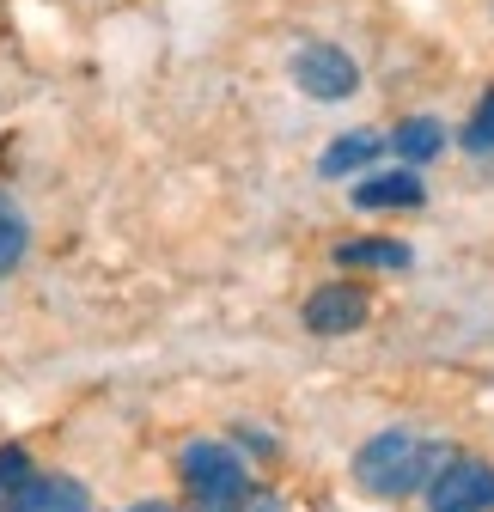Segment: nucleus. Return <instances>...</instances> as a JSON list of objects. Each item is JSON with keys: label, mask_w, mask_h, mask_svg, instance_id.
<instances>
[{"label": "nucleus", "mask_w": 494, "mask_h": 512, "mask_svg": "<svg viewBox=\"0 0 494 512\" xmlns=\"http://www.w3.org/2000/svg\"><path fill=\"white\" fill-rule=\"evenodd\" d=\"M391 147H397L409 165H427V159L446 153V128H440V116H409V122H397Z\"/></svg>", "instance_id": "1a4fd4ad"}, {"label": "nucleus", "mask_w": 494, "mask_h": 512, "mask_svg": "<svg viewBox=\"0 0 494 512\" xmlns=\"http://www.w3.org/2000/svg\"><path fill=\"white\" fill-rule=\"evenodd\" d=\"M366 293L360 287H348V281H330V287H318L312 299H305V330H318V336H348V330H360L366 324Z\"/></svg>", "instance_id": "39448f33"}, {"label": "nucleus", "mask_w": 494, "mask_h": 512, "mask_svg": "<svg viewBox=\"0 0 494 512\" xmlns=\"http://www.w3.org/2000/svg\"><path fill=\"white\" fill-rule=\"evenodd\" d=\"M129 512H171L165 500H141V506H129Z\"/></svg>", "instance_id": "2eb2a0df"}, {"label": "nucleus", "mask_w": 494, "mask_h": 512, "mask_svg": "<svg viewBox=\"0 0 494 512\" xmlns=\"http://www.w3.org/2000/svg\"><path fill=\"white\" fill-rule=\"evenodd\" d=\"M293 86L305 92V98H318V104H348L354 92H360V68H354V55L348 49H336V43H305L299 55H293Z\"/></svg>", "instance_id": "7ed1b4c3"}, {"label": "nucleus", "mask_w": 494, "mask_h": 512, "mask_svg": "<svg viewBox=\"0 0 494 512\" xmlns=\"http://www.w3.org/2000/svg\"><path fill=\"white\" fill-rule=\"evenodd\" d=\"M19 512H92V494L68 476H31L19 488Z\"/></svg>", "instance_id": "6e6552de"}, {"label": "nucleus", "mask_w": 494, "mask_h": 512, "mask_svg": "<svg viewBox=\"0 0 494 512\" xmlns=\"http://www.w3.org/2000/svg\"><path fill=\"white\" fill-rule=\"evenodd\" d=\"M183 488H190L202 506L232 512L244 494H251V470H244V458L232 452V445L196 439V445H183Z\"/></svg>", "instance_id": "f03ea898"}, {"label": "nucleus", "mask_w": 494, "mask_h": 512, "mask_svg": "<svg viewBox=\"0 0 494 512\" xmlns=\"http://www.w3.org/2000/svg\"><path fill=\"white\" fill-rule=\"evenodd\" d=\"M202 512H220V506H202Z\"/></svg>", "instance_id": "dca6fc26"}, {"label": "nucleus", "mask_w": 494, "mask_h": 512, "mask_svg": "<svg viewBox=\"0 0 494 512\" xmlns=\"http://www.w3.org/2000/svg\"><path fill=\"white\" fill-rule=\"evenodd\" d=\"M385 153V135L379 128H348V135H336L330 147H324V159H318V177H354V171H366Z\"/></svg>", "instance_id": "0eeeda50"}, {"label": "nucleus", "mask_w": 494, "mask_h": 512, "mask_svg": "<svg viewBox=\"0 0 494 512\" xmlns=\"http://www.w3.org/2000/svg\"><path fill=\"white\" fill-rule=\"evenodd\" d=\"M421 202H427V183L415 177V165H403V171H379V177L354 183V208H366V214H385V208H421Z\"/></svg>", "instance_id": "423d86ee"}, {"label": "nucleus", "mask_w": 494, "mask_h": 512, "mask_svg": "<svg viewBox=\"0 0 494 512\" xmlns=\"http://www.w3.org/2000/svg\"><path fill=\"white\" fill-rule=\"evenodd\" d=\"M238 512H287V500H281V494H244Z\"/></svg>", "instance_id": "4468645a"}, {"label": "nucleus", "mask_w": 494, "mask_h": 512, "mask_svg": "<svg viewBox=\"0 0 494 512\" xmlns=\"http://www.w3.org/2000/svg\"><path fill=\"white\" fill-rule=\"evenodd\" d=\"M336 263H342V269H409V244L354 238V244H336Z\"/></svg>", "instance_id": "9d476101"}, {"label": "nucleus", "mask_w": 494, "mask_h": 512, "mask_svg": "<svg viewBox=\"0 0 494 512\" xmlns=\"http://www.w3.org/2000/svg\"><path fill=\"white\" fill-rule=\"evenodd\" d=\"M464 153H476V159H488L494 153V86L476 98V110H470V122H464Z\"/></svg>", "instance_id": "f8f14e48"}, {"label": "nucleus", "mask_w": 494, "mask_h": 512, "mask_svg": "<svg viewBox=\"0 0 494 512\" xmlns=\"http://www.w3.org/2000/svg\"><path fill=\"white\" fill-rule=\"evenodd\" d=\"M452 458H458L452 445H427V439H415V433L391 427V433L366 439L360 452H354V482H360L366 494H379V500H403V494L427 488V482H434V476L452 464Z\"/></svg>", "instance_id": "f257e3e1"}, {"label": "nucleus", "mask_w": 494, "mask_h": 512, "mask_svg": "<svg viewBox=\"0 0 494 512\" xmlns=\"http://www.w3.org/2000/svg\"><path fill=\"white\" fill-rule=\"evenodd\" d=\"M427 512H494V470L482 458H452L427 482Z\"/></svg>", "instance_id": "20e7f679"}, {"label": "nucleus", "mask_w": 494, "mask_h": 512, "mask_svg": "<svg viewBox=\"0 0 494 512\" xmlns=\"http://www.w3.org/2000/svg\"><path fill=\"white\" fill-rule=\"evenodd\" d=\"M25 482H31V458H25V452H0V494L19 500Z\"/></svg>", "instance_id": "ddd939ff"}, {"label": "nucleus", "mask_w": 494, "mask_h": 512, "mask_svg": "<svg viewBox=\"0 0 494 512\" xmlns=\"http://www.w3.org/2000/svg\"><path fill=\"white\" fill-rule=\"evenodd\" d=\"M25 244H31V226H25V214H19L7 196H0V275H7V269H19Z\"/></svg>", "instance_id": "9b49d317"}]
</instances>
